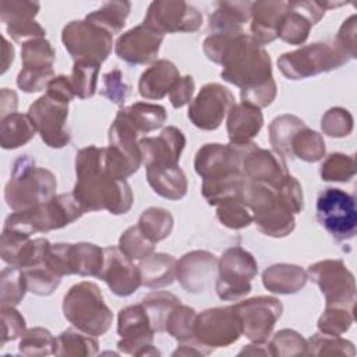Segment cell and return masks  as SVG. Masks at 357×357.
I'll list each match as a JSON object with an SVG mask.
<instances>
[{"instance_id": "obj_4", "label": "cell", "mask_w": 357, "mask_h": 357, "mask_svg": "<svg viewBox=\"0 0 357 357\" xmlns=\"http://www.w3.org/2000/svg\"><path fill=\"white\" fill-rule=\"evenodd\" d=\"M241 199L251 209L252 220L266 236L283 237L294 229V212L276 184L247 181Z\"/></svg>"}, {"instance_id": "obj_29", "label": "cell", "mask_w": 357, "mask_h": 357, "mask_svg": "<svg viewBox=\"0 0 357 357\" xmlns=\"http://www.w3.org/2000/svg\"><path fill=\"white\" fill-rule=\"evenodd\" d=\"M250 1H219L209 15V28L213 32L243 31L241 25L251 17Z\"/></svg>"}, {"instance_id": "obj_2", "label": "cell", "mask_w": 357, "mask_h": 357, "mask_svg": "<svg viewBox=\"0 0 357 357\" xmlns=\"http://www.w3.org/2000/svg\"><path fill=\"white\" fill-rule=\"evenodd\" d=\"M77 184L73 194L85 211L107 209L110 213H126L132 204V192L126 180L106 174L102 166V148L88 146L77 153Z\"/></svg>"}, {"instance_id": "obj_11", "label": "cell", "mask_w": 357, "mask_h": 357, "mask_svg": "<svg viewBox=\"0 0 357 357\" xmlns=\"http://www.w3.org/2000/svg\"><path fill=\"white\" fill-rule=\"evenodd\" d=\"M216 293L222 300H238L251 290V279L257 275L255 258L241 247L229 248L219 261Z\"/></svg>"}, {"instance_id": "obj_27", "label": "cell", "mask_w": 357, "mask_h": 357, "mask_svg": "<svg viewBox=\"0 0 357 357\" xmlns=\"http://www.w3.org/2000/svg\"><path fill=\"white\" fill-rule=\"evenodd\" d=\"M180 78L176 66L167 60H158L139 78L138 89L146 99H160L167 95Z\"/></svg>"}, {"instance_id": "obj_28", "label": "cell", "mask_w": 357, "mask_h": 357, "mask_svg": "<svg viewBox=\"0 0 357 357\" xmlns=\"http://www.w3.org/2000/svg\"><path fill=\"white\" fill-rule=\"evenodd\" d=\"M146 178L153 191L167 199H180L187 192V180L178 165L148 166Z\"/></svg>"}, {"instance_id": "obj_47", "label": "cell", "mask_w": 357, "mask_h": 357, "mask_svg": "<svg viewBox=\"0 0 357 357\" xmlns=\"http://www.w3.org/2000/svg\"><path fill=\"white\" fill-rule=\"evenodd\" d=\"M356 173L353 156L343 153L329 155L321 166V176L325 181H347Z\"/></svg>"}, {"instance_id": "obj_41", "label": "cell", "mask_w": 357, "mask_h": 357, "mask_svg": "<svg viewBox=\"0 0 357 357\" xmlns=\"http://www.w3.org/2000/svg\"><path fill=\"white\" fill-rule=\"evenodd\" d=\"M291 158L297 156L305 162H317L325 155V142L322 137L307 128H301L293 138L290 145Z\"/></svg>"}, {"instance_id": "obj_17", "label": "cell", "mask_w": 357, "mask_h": 357, "mask_svg": "<svg viewBox=\"0 0 357 357\" xmlns=\"http://www.w3.org/2000/svg\"><path fill=\"white\" fill-rule=\"evenodd\" d=\"M234 105L233 93L219 85L206 84L190 103L188 119L201 130H215Z\"/></svg>"}, {"instance_id": "obj_20", "label": "cell", "mask_w": 357, "mask_h": 357, "mask_svg": "<svg viewBox=\"0 0 357 357\" xmlns=\"http://www.w3.org/2000/svg\"><path fill=\"white\" fill-rule=\"evenodd\" d=\"M103 252V268L98 278L103 279L117 296L126 297L132 294L142 284L139 268L119 247H106Z\"/></svg>"}, {"instance_id": "obj_39", "label": "cell", "mask_w": 357, "mask_h": 357, "mask_svg": "<svg viewBox=\"0 0 357 357\" xmlns=\"http://www.w3.org/2000/svg\"><path fill=\"white\" fill-rule=\"evenodd\" d=\"M142 234L152 243L166 238L173 229V216L162 208H149L139 216L138 225Z\"/></svg>"}, {"instance_id": "obj_9", "label": "cell", "mask_w": 357, "mask_h": 357, "mask_svg": "<svg viewBox=\"0 0 357 357\" xmlns=\"http://www.w3.org/2000/svg\"><path fill=\"white\" fill-rule=\"evenodd\" d=\"M317 219L337 241L354 237L357 227L354 198L339 188L324 190L317 199Z\"/></svg>"}, {"instance_id": "obj_25", "label": "cell", "mask_w": 357, "mask_h": 357, "mask_svg": "<svg viewBox=\"0 0 357 357\" xmlns=\"http://www.w3.org/2000/svg\"><path fill=\"white\" fill-rule=\"evenodd\" d=\"M287 1H257L251 6V36L261 46L278 38L279 22Z\"/></svg>"}, {"instance_id": "obj_49", "label": "cell", "mask_w": 357, "mask_h": 357, "mask_svg": "<svg viewBox=\"0 0 357 357\" xmlns=\"http://www.w3.org/2000/svg\"><path fill=\"white\" fill-rule=\"evenodd\" d=\"M218 219L230 229H243L252 222V215L243 199H230L218 205Z\"/></svg>"}, {"instance_id": "obj_36", "label": "cell", "mask_w": 357, "mask_h": 357, "mask_svg": "<svg viewBox=\"0 0 357 357\" xmlns=\"http://www.w3.org/2000/svg\"><path fill=\"white\" fill-rule=\"evenodd\" d=\"M21 60L22 68L35 70V71H46L53 70L54 61V50L49 40L43 38H35L25 40L21 46Z\"/></svg>"}, {"instance_id": "obj_44", "label": "cell", "mask_w": 357, "mask_h": 357, "mask_svg": "<svg viewBox=\"0 0 357 357\" xmlns=\"http://www.w3.org/2000/svg\"><path fill=\"white\" fill-rule=\"evenodd\" d=\"M197 314L192 308L183 305L181 303L170 312L166 322V332L180 342H187L195 339L194 336V324Z\"/></svg>"}, {"instance_id": "obj_48", "label": "cell", "mask_w": 357, "mask_h": 357, "mask_svg": "<svg viewBox=\"0 0 357 357\" xmlns=\"http://www.w3.org/2000/svg\"><path fill=\"white\" fill-rule=\"evenodd\" d=\"M56 337L47 329L33 328L22 335L20 342V351L26 356L50 354L54 353Z\"/></svg>"}, {"instance_id": "obj_5", "label": "cell", "mask_w": 357, "mask_h": 357, "mask_svg": "<svg viewBox=\"0 0 357 357\" xmlns=\"http://www.w3.org/2000/svg\"><path fill=\"white\" fill-rule=\"evenodd\" d=\"M56 188L57 181L53 173L43 167H36L28 155H22L13 165L4 198L14 212L28 211L52 199Z\"/></svg>"}, {"instance_id": "obj_61", "label": "cell", "mask_w": 357, "mask_h": 357, "mask_svg": "<svg viewBox=\"0 0 357 357\" xmlns=\"http://www.w3.org/2000/svg\"><path fill=\"white\" fill-rule=\"evenodd\" d=\"M0 105H1V119L11 114V113H15V107H17V95H15V92L8 89V88H3L1 89Z\"/></svg>"}, {"instance_id": "obj_43", "label": "cell", "mask_w": 357, "mask_h": 357, "mask_svg": "<svg viewBox=\"0 0 357 357\" xmlns=\"http://www.w3.org/2000/svg\"><path fill=\"white\" fill-rule=\"evenodd\" d=\"M99 67L100 64L91 61H75L73 74L70 77V82L75 96L86 99L95 93Z\"/></svg>"}, {"instance_id": "obj_22", "label": "cell", "mask_w": 357, "mask_h": 357, "mask_svg": "<svg viewBox=\"0 0 357 357\" xmlns=\"http://www.w3.org/2000/svg\"><path fill=\"white\" fill-rule=\"evenodd\" d=\"M138 145L145 167L177 165L185 138L178 128L167 127L158 137L142 138Z\"/></svg>"}, {"instance_id": "obj_24", "label": "cell", "mask_w": 357, "mask_h": 357, "mask_svg": "<svg viewBox=\"0 0 357 357\" xmlns=\"http://www.w3.org/2000/svg\"><path fill=\"white\" fill-rule=\"evenodd\" d=\"M216 264L215 255L206 251H192L177 262L176 275L187 291H202L213 275Z\"/></svg>"}, {"instance_id": "obj_1", "label": "cell", "mask_w": 357, "mask_h": 357, "mask_svg": "<svg viewBox=\"0 0 357 357\" xmlns=\"http://www.w3.org/2000/svg\"><path fill=\"white\" fill-rule=\"evenodd\" d=\"M206 57L223 66L222 78L243 89H252L272 79L269 54L243 31L213 32L204 42Z\"/></svg>"}, {"instance_id": "obj_30", "label": "cell", "mask_w": 357, "mask_h": 357, "mask_svg": "<svg viewBox=\"0 0 357 357\" xmlns=\"http://www.w3.org/2000/svg\"><path fill=\"white\" fill-rule=\"evenodd\" d=\"M264 286L280 294H290L298 291L307 282V273L297 265L279 264L265 269L262 275Z\"/></svg>"}, {"instance_id": "obj_15", "label": "cell", "mask_w": 357, "mask_h": 357, "mask_svg": "<svg viewBox=\"0 0 357 357\" xmlns=\"http://www.w3.org/2000/svg\"><path fill=\"white\" fill-rule=\"evenodd\" d=\"M241 335L240 318L233 307L212 308L197 315L194 336L204 346L225 347Z\"/></svg>"}, {"instance_id": "obj_23", "label": "cell", "mask_w": 357, "mask_h": 357, "mask_svg": "<svg viewBox=\"0 0 357 357\" xmlns=\"http://www.w3.org/2000/svg\"><path fill=\"white\" fill-rule=\"evenodd\" d=\"M241 172L250 181L266 184H276L289 174L282 155L261 149L255 144H251L243 156Z\"/></svg>"}, {"instance_id": "obj_7", "label": "cell", "mask_w": 357, "mask_h": 357, "mask_svg": "<svg viewBox=\"0 0 357 357\" xmlns=\"http://www.w3.org/2000/svg\"><path fill=\"white\" fill-rule=\"evenodd\" d=\"M63 311L78 331L91 336H100L107 332L113 319L99 287L91 282H81L70 289L64 296Z\"/></svg>"}, {"instance_id": "obj_33", "label": "cell", "mask_w": 357, "mask_h": 357, "mask_svg": "<svg viewBox=\"0 0 357 357\" xmlns=\"http://www.w3.org/2000/svg\"><path fill=\"white\" fill-rule=\"evenodd\" d=\"M127 121L137 130L138 134H146L159 128L166 120V110L163 106L137 102L128 107L121 109Z\"/></svg>"}, {"instance_id": "obj_40", "label": "cell", "mask_w": 357, "mask_h": 357, "mask_svg": "<svg viewBox=\"0 0 357 357\" xmlns=\"http://www.w3.org/2000/svg\"><path fill=\"white\" fill-rule=\"evenodd\" d=\"M98 353V342L91 335L67 329L56 337L54 354H78V356H93Z\"/></svg>"}, {"instance_id": "obj_6", "label": "cell", "mask_w": 357, "mask_h": 357, "mask_svg": "<svg viewBox=\"0 0 357 357\" xmlns=\"http://www.w3.org/2000/svg\"><path fill=\"white\" fill-rule=\"evenodd\" d=\"M85 211L74 194H60L28 211L11 213L6 219L4 229L25 236L38 231L61 229L78 219Z\"/></svg>"}, {"instance_id": "obj_16", "label": "cell", "mask_w": 357, "mask_h": 357, "mask_svg": "<svg viewBox=\"0 0 357 357\" xmlns=\"http://www.w3.org/2000/svg\"><path fill=\"white\" fill-rule=\"evenodd\" d=\"M240 324L241 333L248 339L262 343L271 335L282 314V304L273 297H255L233 305Z\"/></svg>"}, {"instance_id": "obj_31", "label": "cell", "mask_w": 357, "mask_h": 357, "mask_svg": "<svg viewBox=\"0 0 357 357\" xmlns=\"http://www.w3.org/2000/svg\"><path fill=\"white\" fill-rule=\"evenodd\" d=\"M177 261L167 254H151L139 268L141 283L148 287L167 286L174 280Z\"/></svg>"}, {"instance_id": "obj_46", "label": "cell", "mask_w": 357, "mask_h": 357, "mask_svg": "<svg viewBox=\"0 0 357 357\" xmlns=\"http://www.w3.org/2000/svg\"><path fill=\"white\" fill-rule=\"evenodd\" d=\"M153 245L149 238H146L138 226L128 227L120 237L119 248L131 259H144L153 252Z\"/></svg>"}, {"instance_id": "obj_51", "label": "cell", "mask_w": 357, "mask_h": 357, "mask_svg": "<svg viewBox=\"0 0 357 357\" xmlns=\"http://www.w3.org/2000/svg\"><path fill=\"white\" fill-rule=\"evenodd\" d=\"M38 11L39 3L36 1L3 0L0 3V18L4 25L33 20Z\"/></svg>"}, {"instance_id": "obj_38", "label": "cell", "mask_w": 357, "mask_h": 357, "mask_svg": "<svg viewBox=\"0 0 357 357\" xmlns=\"http://www.w3.org/2000/svg\"><path fill=\"white\" fill-rule=\"evenodd\" d=\"M130 8L131 4L128 1H107L100 8L88 14L85 20L113 35L124 26Z\"/></svg>"}, {"instance_id": "obj_45", "label": "cell", "mask_w": 357, "mask_h": 357, "mask_svg": "<svg viewBox=\"0 0 357 357\" xmlns=\"http://www.w3.org/2000/svg\"><path fill=\"white\" fill-rule=\"evenodd\" d=\"M22 272H24V276L26 280L28 290L35 294H39V296L50 294L60 283V276H57L46 265V259L42 264L22 269Z\"/></svg>"}, {"instance_id": "obj_42", "label": "cell", "mask_w": 357, "mask_h": 357, "mask_svg": "<svg viewBox=\"0 0 357 357\" xmlns=\"http://www.w3.org/2000/svg\"><path fill=\"white\" fill-rule=\"evenodd\" d=\"M26 287L24 272L20 266L11 265L1 272V307H14L22 298Z\"/></svg>"}, {"instance_id": "obj_60", "label": "cell", "mask_w": 357, "mask_h": 357, "mask_svg": "<svg viewBox=\"0 0 357 357\" xmlns=\"http://www.w3.org/2000/svg\"><path fill=\"white\" fill-rule=\"evenodd\" d=\"M339 47L351 59L356 57V15L343 22L337 35Z\"/></svg>"}, {"instance_id": "obj_59", "label": "cell", "mask_w": 357, "mask_h": 357, "mask_svg": "<svg viewBox=\"0 0 357 357\" xmlns=\"http://www.w3.org/2000/svg\"><path fill=\"white\" fill-rule=\"evenodd\" d=\"M192 93H194V79L191 75H185L177 79V82L169 92V98L174 107H181L191 100Z\"/></svg>"}, {"instance_id": "obj_56", "label": "cell", "mask_w": 357, "mask_h": 357, "mask_svg": "<svg viewBox=\"0 0 357 357\" xmlns=\"http://www.w3.org/2000/svg\"><path fill=\"white\" fill-rule=\"evenodd\" d=\"M1 321H3V339L4 344L7 340H13L25 333V321L22 315L14 310V307H1Z\"/></svg>"}, {"instance_id": "obj_52", "label": "cell", "mask_w": 357, "mask_h": 357, "mask_svg": "<svg viewBox=\"0 0 357 357\" xmlns=\"http://www.w3.org/2000/svg\"><path fill=\"white\" fill-rule=\"evenodd\" d=\"M271 354H282V356H291V354H300L307 353V343L304 339L294 331L283 329L278 332L272 342H271Z\"/></svg>"}, {"instance_id": "obj_50", "label": "cell", "mask_w": 357, "mask_h": 357, "mask_svg": "<svg viewBox=\"0 0 357 357\" xmlns=\"http://www.w3.org/2000/svg\"><path fill=\"white\" fill-rule=\"evenodd\" d=\"M353 308L346 307H326L325 312L318 321V328L322 333L339 336L346 332L353 322Z\"/></svg>"}, {"instance_id": "obj_53", "label": "cell", "mask_w": 357, "mask_h": 357, "mask_svg": "<svg viewBox=\"0 0 357 357\" xmlns=\"http://www.w3.org/2000/svg\"><path fill=\"white\" fill-rule=\"evenodd\" d=\"M353 128V119L344 109L335 107L325 113L322 117V130L331 137H344Z\"/></svg>"}, {"instance_id": "obj_34", "label": "cell", "mask_w": 357, "mask_h": 357, "mask_svg": "<svg viewBox=\"0 0 357 357\" xmlns=\"http://www.w3.org/2000/svg\"><path fill=\"white\" fill-rule=\"evenodd\" d=\"M36 130L28 114L11 113L1 119L0 142L4 149H14L26 144Z\"/></svg>"}, {"instance_id": "obj_8", "label": "cell", "mask_w": 357, "mask_h": 357, "mask_svg": "<svg viewBox=\"0 0 357 357\" xmlns=\"http://www.w3.org/2000/svg\"><path fill=\"white\" fill-rule=\"evenodd\" d=\"M347 63V54L335 43H312L279 57L278 66L289 79L307 78L319 73L339 68Z\"/></svg>"}, {"instance_id": "obj_57", "label": "cell", "mask_w": 357, "mask_h": 357, "mask_svg": "<svg viewBox=\"0 0 357 357\" xmlns=\"http://www.w3.org/2000/svg\"><path fill=\"white\" fill-rule=\"evenodd\" d=\"M53 75V70L46 71H35V70H25L22 68L17 78V85L24 92H38L42 91L50 82Z\"/></svg>"}, {"instance_id": "obj_3", "label": "cell", "mask_w": 357, "mask_h": 357, "mask_svg": "<svg viewBox=\"0 0 357 357\" xmlns=\"http://www.w3.org/2000/svg\"><path fill=\"white\" fill-rule=\"evenodd\" d=\"M251 144H206L197 152L195 170L204 178L202 195L211 205L241 197L247 184L241 160Z\"/></svg>"}, {"instance_id": "obj_55", "label": "cell", "mask_w": 357, "mask_h": 357, "mask_svg": "<svg viewBox=\"0 0 357 357\" xmlns=\"http://www.w3.org/2000/svg\"><path fill=\"white\" fill-rule=\"evenodd\" d=\"M275 96H276V84H275L273 78L259 86L252 88V89L241 91L243 103H248L258 109L271 105L272 100L275 99Z\"/></svg>"}, {"instance_id": "obj_58", "label": "cell", "mask_w": 357, "mask_h": 357, "mask_svg": "<svg viewBox=\"0 0 357 357\" xmlns=\"http://www.w3.org/2000/svg\"><path fill=\"white\" fill-rule=\"evenodd\" d=\"M8 35L14 40H24V39H35V38H42L46 31L35 21V20H28V21H21V22H14L6 25Z\"/></svg>"}, {"instance_id": "obj_32", "label": "cell", "mask_w": 357, "mask_h": 357, "mask_svg": "<svg viewBox=\"0 0 357 357\" xmlns=\"http://www.w3.org/2000/svg\"><path fill=\"white\" fill-rule=\"evenodd\" d=\"M105 261L102 248L88 244H70L68 245V265L70 273L81 276H99Z\"/></svg>"}, {"instance_id": "obj_35", "label": "cell", "mask_w": 357, "mask_h": 357, "mask_svg": "<svg viewBox=\"0 0 357 357\" xmlns=\"http://www.w3.org/2000/svg\"><path fill=\"white\" fill-rule=\"evenodd\" d=\"M304 127H305L304 121L296 116L283 114L280 117H276L269 126L271 144L273 145L276 152L282 156L291 158V153H290L291 141L294 135Z\"/></svg>"}, {"instance_id": "obj_54", "label": "cell", "mask_w": 357, "mask_h": 357, "mask_svg": "<svg viewBox=\"0 0 357 357\" xmlns=\"http://www.w3.org/2000/svg\"><path fill=\"white\" fill-rule=\"evenodd\" d=\"M100 92L103 96H106L110 102L116 105L124 103L128 93V85L123 79V74L120 70H113L103 75Z\"/></svg>"}, {"instance_id": "obj_37", "label": "cell", "mask_w": 357, "mask_h": 357, "mask_svg": "<svg viewBox=\"0 0 357 357\" xmlns=\"http://www.w3.org/2000/svg\"><path fill=\"white\" fill-rule=\"evenodd\" d=\"M148 314L151 326L155 332H163L170 312L180 304V300L166 291H155L144 298L141 303Z\"/></svg>"}, {"instance_id": "obj_12", "label": "cell", "mask_w": 357, "mask_h": 357, "mask_svg": "<svg viewBox=\"0 0 357 357\" xmlns=\"http://www.w3.org/2000/svg\"><path fill=\"white\" fill-rule=\"evenodd\" d=\"M28 116L46 145L63 148L70 142V132L66 127L68 116L67 102L46 93L31 105Z\"/></svg>"}, {"instance_id": "obj_18", "label": "cell", "mask_w": 357, "mask_h": 357, "mask_svg": "<svg viewBox=\"0 0 357 357\" xmlns=\"http://www.w3.org/2000/svg\"><path fill=\"white\" fill-rule=\"evenodd\" d=\"M117 332L121 337L117 343L121 351L137 356L149 354L146 349L152 347L155 331L142 304L130 305L119 312Z\"/></svg>"}, {"instance_id": "obj_26", "label": "cell", "mask_w": 357, "mask_h": 357, "mask_svg": "<svg viewBox=\"0 0 357 357\" xmlns=\"http://www.w3.org/2000/svg\"><path fill=\"white\" fill-rule=\"evenodd\" d=\"M264 119L258 107L248 103L233 105L227 117V134L230 144L248 145L259 132Z\"/></svg>"}, {"instance_id": "obj_10", "label": "cell", "mask_w": 357, "mask_h": 357, "mask_svg": "<svg viewBox=\"0 0 357 357\" xmlns=\"http://www.w3.org/2000/svg\"><path fill=\"white\" fill-rule=\"evenodd\" d=\"M61 40L75 61L96 64H102L107 59L113 46V35L86 20L66 25Z\"/></svg>"}, {"instance_id": "obj_14", "label": "cell", "mask_w": 357, "mask_h": 357, "mask_svg": "<svg viewBox=\"0 0 357 357\" xmlns=\"http://www.w3.org/2000/svg\"><path fill=\"white\" fill-rule=\"evenodd\" d=\"M202 24L201 13L185 1H153L148 7L144 25L165 35L173 32H194Z\"/></svg>"}, {"instance_id": "obj_21", "label": "cell", "mask_w": 357, "mask_h": 357, "mask_svg": "<svg viewBox=\"0 0 357 357\" xmlns=\"http://www.w3.org/2000/svg\"><path fill=\"white\" fill-rule=\"evenodd\" d=\"M162 40V33L142 24L127 31L117 39L116 53L130 64H146L156 59Z\"/></svg>"}, {"instance_id": "obj_62", "label": "cell", "mask_w": 357, "mask_h": 357, "mask_svg": "<svg viewBox=\"0 0 357 357\" xmlns=\"http://www.w3.org/2000/svg\"><path fill=\"white\" fill-rule=\"evenodd\" d=\"M13 59H14V49H13L11 45H8L7 39L3 38V60H1L3 61V68H1V73L7 71Z\"/></svg>"}, {"instance_id": "obj_19", "label": "cell", "mask_w": 357, "mask_h": 357, "mask_svg": "<svg viewBox=\"0 0 357 357\" xmlns=\"http://www.w3.org/2000/svg\"><path fill=\"white\" fill-rule=\"evenodd\" d=\"M332 3L287 1V8L279 22L278 36L290 45H301L308 38L311 26L321 20Z\"/></svg>"}, {"instance_id": "obj_13", "label": "cell", "mask_w": 357, "mask_h": 357, "mask_svg": "<svg viewBox=\"0 0 357 357\" xmlns=\"http://www.w3.org/2000/svg\"><path fill=\"white\" fill-rule=\"evenodd\" d=\"M307 272L325 296L326 307L354 305V278L342 261H321L311 265Z\"/></svg>"}]
</instances>
